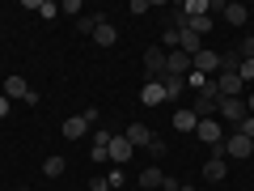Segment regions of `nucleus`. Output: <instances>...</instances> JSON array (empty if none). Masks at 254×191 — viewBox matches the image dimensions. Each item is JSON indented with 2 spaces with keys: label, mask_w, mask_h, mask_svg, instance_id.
<instances>
[{
  "label": "nucleus",
  "mask_w": 254,
  "mask_h": 191,
  "mask_svg": "<svg viewBox=\"0 0 254 191\" xmlns=\"http://www.w3.org/2000/svg\"><path fill=\"white\" fill-rule=\"evenodd\" d=\"M140 102H144V106H161V102H165V85H161V77H157V81H144Z\"/></svg>",
  "instance_id": "obj_12"
},
{
  "label": "nucleus",
  "mask_w": 254,
  "mask_h": 191,
  "mask_svg": "<svg viewBox=\"0 0 254 191\" xmlns=\"http://www.w3.org/2000/svg\"><path fill=\"white\" fill-rule=\"evenodd\" d=\"M140 187H165V174H161V166H148V170H140Z\"/></svg>",
  "instance_id": "obj_18"
},
{
  "label": "nucleus",
  "mask_w": 254,
  "mask_h": 191,
  "mask_svg": "<svg viewBox=\"0 0 254 191\" xmlns=\"http://www.w3.org/2000/svg\"><path fill=\"white\" fill-rule=\"evenodd\" d=\"M190 68L203 77H220V51H212V47H199V51L190 55Z\"/></svg>",
  "instance_id": "obj_3"
},
{
  "label": "nucleus",
  "mask_w": 254,
  "mask_h": 191,
  "mask_svg": "<svg viewBox=\"0 0 254 191\" xmlns=\"http://www.w3.org/2000/svg\"><path fill=\"white\" fill-rule=\"evenodd\" d=\"M0 94H4L9 102H26L30 85H26V77H17V73H13V77H4V90H0Z\"/></svg>",
  "instance_id": "obj_10"
},
{
  "label": "nucleus",
  "mask_w": 254,
  "mask_h": 191,
  "mask_svg": "<svg viewBox=\"0 0 254 191\" xmlns=\"http://www.w3.org/2000/svg\"><path fill=\"white\" fill-rule=\"evenodd\" d=\"M212 13H220V17L229 21V26H246V17H250V9H246V4H225V0H212Z\"/></svg>",
  "instance_id": "obj_4"
},
{
  "label": "nucleus",
  "mask_w": 254,
  "mask_h": 191,
  "mask_svg": "<svg viewBox=\"0 0 254 191\" xmlns=\"http://www.w3.org/2000/svg\"><path fill=\"white\" fill-rule=\"evenodd\" d=\"M148 9H153V4H148V0H131V4H127V13H131V17H144Z\"/></svg>",
  "instance_id": "obj_29"
},
{
  "label": "nucleus",
  "mask_w": 254,
  "mask_h": 191,
  "mask_svg": "<svg viewBox=\"0 0 254 191\" xmlns=\"http://www.w3.org/2000/svg\"><path fill=\"white\" fill-rule=\"evenodd\" d=\"M110 140H115V132H106V127H98V132H93V145H89V157H93V166L110 162Z\"/></svg>",
  "instance_id": "obj_7"
},
{
  "label": "nucleus",
  "mask_w": 254,
  "mask_h": 191,
  "mask_svg": "<svg viewBox=\"0 0 254 191\" xmlns=\"http://www.w3.org/2000/svg\"><path fill=\"white\" fill-rule=\"evenodd\" d=\"M237 77H242V85L254 81V60H242V64H237Z\"/></svg>",
  "instance_id": "obj_27"
},
{
  "label": "nucleus",
  "mask_w": 254,
  "mask_h": 191,
  "mask_svg": "<svg viewBox=\"0 0 254 191\" xmlns=\"http://www.w3.org/2000/svg\"><path fill=\"white\" fill-rule=\"evenodd\" d=\"M246 110H250V115H254V94H250V98H246Z\"/></svg>",
  "instance_id": "obj_33"
},
{
  "label": "nucleus",
  "mask_w": 254,
  "mask_h": 191,
  "mask_svg": "<svg viewBox=\"0 0 254 191\" xmlns=\"http://www.w3.org/2000/svg\"><path fill=\"white\" fill-rule=\"evenodd\" d=\"M250 153H254V140H246L242 132H229V136L212 149V157H237V162H242V157H250Z\"/></svg>",
  "instance_id": "obj_1"
},
{
  "label": "nucleus",
  "mask_w": 254,
  "mask_h": 191,
  "mask_svg": "<svg viewBox=\"0 0 254 191\" xmlns=\"http://www.w3.org/2000/svg\"><path fill=\"white\" fill-rule=\"evenodd\" d=\"M144 68H148V81H157V73H165V51L161 47H148L144 51Z\"/></svg>",
  "instance_id": "obj_13"
},
{
  "label": "nucleus",
  "mask_w": 254,
  "mask_h": 191,
  "mask_svg": "<svg viewBox=\"0 0 254 191\" xmlns=\"http://www.w3.org/2000/svg\"><path fill=\"white\" fill-rule=\"evenodd\" d=\"M115 38H119V30L110 26V21H102V26L93 30V43H98V47H115Z\"/></svg>",
  "instance_id": "obj_21"
},
{
  "label": "nucleus",
  "mask_w": 254,
  "mask_h": 191,
  "mask_svg": "<svg viewBox=\"0 0 254 191\" xmlns=\"http://www.w3.org/2000/svg\"><path fill=\"white\" fill-rule=\"evenodd\" d=\"M60 13H64V17H76V21H81V0H64Z\"/></svg>",
  "instance_id": "obj_25"
},
{
  "label": "nucleus",
  "mask_w": 254,
  "mask_h": 191,
  "mask_svg": "<svg viewBox=\"0 0 254 191\" xmlns=\"http://www.w3.org/2000/svg\"><path fill=\"white\" fill-rule=\"evenodd\" d=\"M174 127H178V132H195V127H199V115H195L190 106L174 110Z\"/></svg>",
  "instance_id": "obj_15"
},
{
  "label": "nucleus",
  "mask_w": 254,
  "mask_h": 191,
  "mask_svg": "<svg viewBox=\"0 0 254 191\" xmlns=\"http://www.w3.org/2000/svg\"><path fill=\"white\" fill-rule=\"evenodd\" d=\"M123 136H127V145H131V149H148V140H153V127H148V123H127Z\"/></svg>",
  "instance_id": "obj_9"
},
{
  "label": "nucleus",
  "mask_w": 254,
  "mask_h": 191,
  "mask_svg": "<svg viewBox=\"0 0 254 191\" xmlns=\"http://www.w3.org/2000/svg\"><path fill=\"white\" fill-rule=\"evenodd\" d=\"M216 102H220V94H216V81H212L208 90L195 94V106H190V110H195L199 119H208V115H216Z\"/></svg>",
  "instance_id": "obj_6"
},
{
  "label": "nucleus",
  "mask_w": 254,
  "mask_h": 191,
  "mask_svg": "<svg viewBox=\"0 0 254 191\" xmlns=\"http://www.w3.org/2000/svg\"><path fill=\"white\" fill-rule=\"evenodd\" d=\"M225 174H229L225 157H208V162H203V179H208V183H220Z\"/></svg>",
  "instance_id": "obj_16"
},
{
  "label": "nucleus",
  "mask_w": 254,
  "mask_h": 191,
  "mask_svg": "<svg viewBox=\"0 0 254 191\" xmlns=\"http://www.w3.org/2000/svg\"><path fill=\"white\" fill-rule=\"evenodd\" d=\"M190 73V55L187 51H165V77H187Z\"/></svg>",
  "instance_id": "obj_8"
},
{
  "label": "nucleus",
  "mask_w": 254,
  "mask_h": 191,
  "mask_svg": "<svg viewBox=\"0 0 254 191\" xmlns=\"http://www.w3.org/2000/svg\"><path fill=\"white\" fill-rule=\"evenodd\" d=\"M178 51H187V55H195L199 51V34H195V30H178Z\"/></svg>",
  "instance_id": "obj_19"
},
{
  "label": "nucleus",
  "mask_w": 254,
  "mask_h": 191,
  "mask_svg": "<svg viewBox=\"0 0 254 191\" xmlns=\"http://www.w3.org/2000/svg\"><path fill=\"white\" fill-rule=\"evenodd\" d=\"M237 132H242V136H246V140H254V115H246V119H242V123H237Z\"/></svg>",
  "instance_id": "obj_31"
},
{
  "label": "nucleus",
  "mask_w": 254,
  "mask_h": 191,
  "mask_svg": "<svg viewBox=\"0 0 254 191\" xmlns=\"http://www.w3.org/2000/svg\"><path fill=\"white\" fill-rule=\"evenodd\" d=\"M195 136H199L203 140V145H212V149H216L220 145V140H225V123H220V119H199V127H195Z\"/></svg>",
  "instance_id": "obj_5"
},
{
  "label": "nucleus",
  "mask_w": 254,
  "mask_h": 191,
  "mask_svg": "<svg viewBox=\"0 0 254 191\" xmlns=\"http://www.w3.org/2000/svg\"><path fill=\"white\" fill-rule=\"evenodd\" d=\"M148 153L161 162V157H165V140H161V136H153V140H148Z\"/></svg>",
  "instance_id": "obj_30"
},
{
  "label": "nucleus",
  "mask_w": 254,
  "mask_h": 191,
  "mask_svg": "<svg viewBox=\"0 0 254 191\" xmlns=\"http://www.w3.org/2000/svg\"><path fill=\"white\" fill-rule=\"evenodd\" d=\"M216 115H220V123H229V127L237 132V123H242L250 110H246V98H220V102H216Z\"/></svg>",
  "instance_id": "obj_2"
},
{
  "label": "nucleus",
  "mask_w": 254,
  "mask_h": 191,
  "mask_svg": "<svg viewBox=\"0 0 254 191\" xmlns=\"http://www.w3.org/2000/svg\"><path fill=\"white\" fill-rule=\"evenodd\" d=\"M9 115V98H4V94H0V119Z\"/></svg>",
  "instance_id": "obj_32"
},
{
  "label": "nucleus",
  "mask_w": 254,
  "mask_h": 191,
  "mask_svg": "<svg viewBox=\"0 0 254 191\" xmlns=\"http://www.w3.org/2000/svg\"><path fill=\"white\" fill-rule=\"evenodd\" d=\"M165 102H174V98H182L187 94V77H165Z\"/></svg>",
  "instance_id": "obj_20"
},
{
  "label": "nucleus",
  "mask_w": 254,
  "mask_h": 191,
  "mask_svg": "<svg viewBox=\"0 0 254 191\" xmlns=\"http://www.w3.org/2000/svg\"><path fill=\"white\" fill-rule=\"evenodd\" d=\"M131 153H136V149L127 145V136H115V140H110V162H115V166H127V162H131Z\"/></svg>",
  "instance_id": "obj_14"
},
{
  "label": "nucleus",
  "mask_w": 254,
  "mask_h": 191,
  "mask_svg": "<svg viewBox=\"0 0 254 191\" xmlns=\"http://www.w3.org/2000/svg\"><path fill=\"white\" fill-rule=\"evenodd\" d=\"M26 9H30V13H38V17H47V21L60 17V4H51V0H26Z\"/></svg>",
  "instance_id": "obj_17"
},
{
  "label": "nucleus",
  "mask_w": 254,
  "mask_h": 191,
  "mask_svg": "<svg viewBox=\"0 0 254 191\" xmlns=\"http://www.w3.org/2000/svg\"><path fill=\"white\" fill-rule=\"evenodd\" d=\"M165 47L178 51V30H170V26H165V34H161V51H165Z\"/></svg>",
  "instance_id": "obj_26"
},
{
  "label": "nucleus",
  "mask_w": 254,
  "mask_h": 191,
  "mask_svg": "<svg viewBox=\"0 0 254 191\" xmlns=\"http://www.w3.org/2000/svg\"><path fill=\"white\" fill-rule=\"evenodd\" d=\"M208 85H212V77L195 73V68H190V73H187V90H195V94H199V90H208Z\"/></svg>",
  "instance_id": "obj_22"
},
{
  "label": "nucleus",
  "mask_w": 254,
  "mask_h": 191,
  "mask_svg": "<svg viewBox=\"0 0 254 191\" xmlns=\"http://www.w3.org/2000/svg\"><path fill=\"white\" fill-rule=\"evenodd\" d=\"M43 174H47V179H60V174H64V157H47V162H43Z\"/></svg>",
  "instance_id": "obj_24"
},
{
  "label": "nucleus",
  "mask_w": 254,
  "mask_h": 191,
  "mask_svg": "<svg viewBox=\"0 0 254 191\" xmlns=\"http://www.w3.org/2000/svg\"><path fill=\"white\" fill-rule=\"evenodd\" d=\"M237 55H242V60H254V34H250V38H242V43H237Z\"/></svg>",
  "instance_id": "obj_28"
},
{
  "label": "nucleus",
  "mask_w": 254,
  "mask_h": 191,
  "mask_svg": "<svg viewBox=\"0 0 254 191\" xmlns=\"http://www.w3.org/2000/svg\"><path fill=\"white\" fill-rule=\"evenodd\" d=\"M60 132H64V140H81L85 132H89V119H85V115H68Z\"/></svg>",
  "instance_id": "obj_11"
},
{
  "label": "nucleus",
  "mask_w": 254,
  "mask_h": 191,
  "mask_svg": "<svg viewBox=\"0 0 254 191\" xmlns=\"http://www.w3.org/2000/svg\"><path fill=\"white\" fill-rule=\"evenodd\" d=\"M212 26H216V17H212V13H203V17H190V30H195V34H208Z\"/></svg>",
  "instance_id": "obj_23"
}]
</instances>
